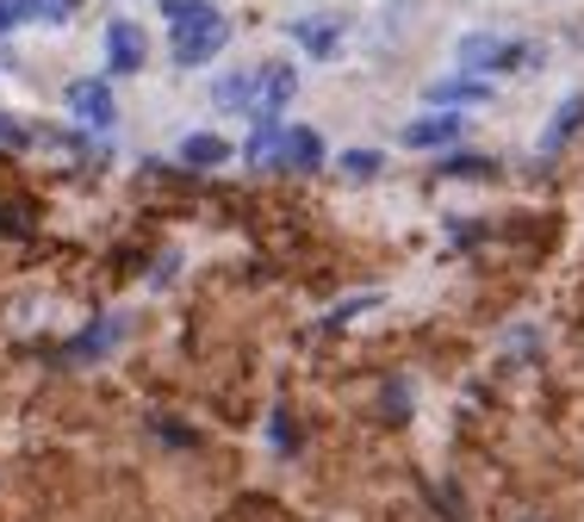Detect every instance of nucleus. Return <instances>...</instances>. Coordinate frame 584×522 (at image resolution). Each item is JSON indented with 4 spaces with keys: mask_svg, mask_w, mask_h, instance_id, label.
<instances>
[{
    "mask_svg": "<svg viewBox=\"0 0 584 522\" xmlns=\"http://www.w3.org/2000/svg\"><path fill=\"white\" fill-rule=\"evenodd\" d=\"M280 162H286V168H317V162H324V143H317V131H311V125L280 131Z\"/></svg>",
    "mask_w": 584,
    "mask_h": 522,
    "instance_id": "6",
    "label": "nucleus"
},
{
    "mask_svg": "<svg viewBox=\"0 0 584 522\" xmlns=\"http://www.w3.org/2000/svg\"><path fill=\"white\" fill-rule=\"evenodd\" d=\"M106 63L119 69V75H137L143 69V32L131 19H112L106 25Z\"/></svg>",
    "mask_w": 584,
    "mask_h": 522,
    "instance_id": "2",
    "label": "nucleus"
},
{
    "mask_svg": "<svg viewBox=\"0 0 584 522\" xmlns=\"http://www.w3.org/2000/svg\"><path fill=\"white\" fill-rule=\"evenodd\" d=\"M230 44V25H224V13L218 7H199V13H187V19H174V63H212L218 50Z\"/></svg>",
    "mask_w": 584,
    "mask_h": 522,
    "instance_id": "1",
    "label": "nucleus"
},
{
    "mask_svg": "<svg viewBox=\"0 0 584 522\" xmlns=\"http://www.w3.org/2000/svg\"><path fill=\"white\" fill-rule=\"evenodd\" d=\"M224 156H230V143L212 137V131H193V137L181 143V162H187V168H218Z\"/></svg>",
    "mask_w": 584,
    "mask_h": 522,
    "instance_id": "9",
    "label": "nucleus"
},
{
    "mask_svg": "<svg viewBox=\"0 0 584 522\" xmlns=\"http://www.w3.org/2000/svg\"><path fill=\"white\" fill-rule=\"evenodd\" d=\"M13 137H19V125L7 119V112H0V143H13Z\"/></svg>",
    "mask_w": 584,
    "mask_h": 522,
    "instance_id": "17",
    "label": "nucleus"
},
{
    "mask_svg": "<svg viewBox=\"0 0 584 522\" xmlns=\"http://www.w3.org/2000/svg\"><path fill=\"white\" fill-rule=\"evenodd\" d=\"M212 100H218V106H230V112H255V75H218Z\"/></svg>",
    "mask_w": 584,
    "mask_h": 522,
    "instance_id": "10",
    "label": "nucleus"
},
{
    "mask_svg": "<svg viewBox=\"0 0 584 522\" xmlns=\"http://www.w3.org/2000/svg\"><path fill=\"white\" fill-rule=\"evenodd\" d=\"M162 7H168V19H187V13H199L206 0H162Z\"/></svg>",
    "mask_w": 584,
    "mask_h": 522,
    "instance_id": "15",
    "label": "nucleus"
},
{
    "mask_svg": "<svg viewBox=\"0 0 584 522\" xmlns=\"http://www.w3.org/2000/svg\"><path fill=\"white\" fill-rule=\"evenodd\" d=\"M342 174H348V181H373V174H379V150H348Z\"/></svg>",
    "mask_w": 584,
    "mask_h": 522,
    "instance_id": "14",
    "label": "nucleus"
},
{
    "mask_svg": "<svg viewBox=\"0 0 584 522\" xmlns=\"http://www.w3.org/2000/svg\"><path fill=\"white\" fill-rule=\"evenodd\" d=\"M510 57H516V50H510L504 38H491V32H473L467 44H460V63L467 69H491V63H510Z\"/></svg>",
    "mask_w": 584,
    "mask_h": 522,
    "instance_id": "8",
    "label": "nucleus"
},
{
    "mask_svg": "<svg viewBox=\"0 0 584 522\" xmlns=\"http://www.w3.org/2000/svg\"><path fill=\"white\" fill-rule=\"evenodd\" d=\"M293 38L305 44V57H336L342 50V19H324V13L293 19Z\"/></svg>",
    "mask_w": 584,
    "mask_h": 522,
    "instance_id": "4",
    "label": "nucleus"
},
{
    "mask_svg": "<svg viewBox=\"0 0 584 522\" xmlns=\"http://www.w3.org/2000/svg\"><path fill=\"white\" fill-rule=\"evenodd\" d=\"M485 94H491L485 81L460 75V81H436V88H429V106H442V100H485Z\"/></svg>",
    "mask_w": 584,
    "mask_h": 522,
    "instance_id": "11",
    "label": "nucleus"
},
{
    "mask_svg": "<svg viewBox=\"0 0 584 522\" xmlns=\"http://www.w3.org/2000/svg\"><path fill=\"white\" fill-rule=\"evenodd\" d=\"M19 25V13H13V0H0V32H13Z\"/></svg>",
    "mask_w": 584,
    "mask_h": 522,
    "instance_id": "16",
    "label": "nucleus"
},
{
    "mask_svg": "<svg viewBox=\"0 0 584 522\" xmlns=\"http://www.w3.org/2000/svg\"><path fill=\"white\" fill-rule=\"evenodd\" d=\"M19 19H69L75 13V0H13Z\"/></svg>",
    "mask_w": 584,
    "mask_h": 522,
    "instance_id": "13",
    "label": "nucleus"
},
{
    "mask_svg": "<svg viewBox=\"0 0 584 522\" xmlns=\"http://www.w3.org/2000/svg\"><path fill=\"white\" fill-rule=\"evenodd\" d=\"M454 137H460V119H448V112L404 125V143H411V150H442V143H454Z\"/></svg>",
    "mask_w": 584,
    "mask_h": 522,
    "instance_id": "7",
    "label": "nucleus"
},
{
    "mask_svg": "<svg viewBox=\"0 0 584 522\" xmlns=\"http://www.w3.org/2000/svg\"><path fill=\"white\" fill-rule=\"evenodd\" d=\"M69 106H75V119H88V125H100V131L119 119V106H112V88H106V81H75V88H69Z\"/></svg>",
    "mask_w": 584,
    "mask_h": 522,
    "instance_id": "3",
    "label": "nucleus"
},
{
    "mask_svg": "<svg viewBox=\"0 0 584 522\" xmlns=\"http://www.w3.org/2000/svg\"><path fill=\"white\" fill-rule=\"evenodd\" d=\"M584 119V100H566V106L553 112V125H547V150H560V143L572 137V125Z\"/></svg>",
    "mask_w": 584,
    "mask_h": 522,
    "instance_id": "12",
    "label": "nucleus"
},
{
    "mask_svg": "<svg viewBox=\"0 0 584 522\" xmlns=\"http://www.w3.org/2000/svg\"><path fill=\"white\" fill-rule=\"evenodd\" d=\"M293 88H299V75L286 63H268L262 75H255V112H280L286 100H293Z\"/></svg>",
    "mask_w": 584,
    "mask_h": 522,
    "instance_id": "5",
    "label": "nucleus"
}]
</instances>
